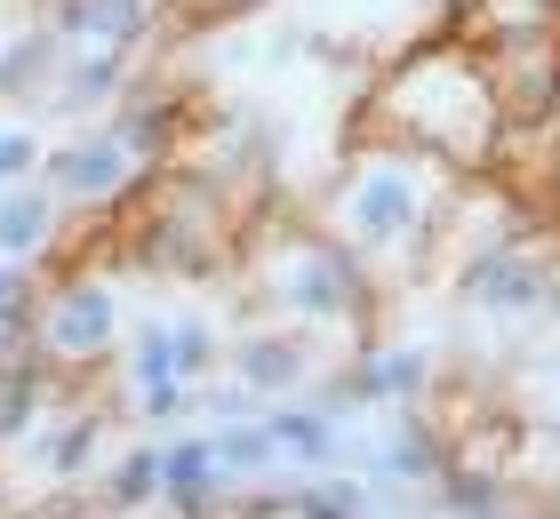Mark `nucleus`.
<instances>
[{"instance_id": "f257e3e1", "label": "nucleus", "mask_w": 560, "mask_h": 519, "mask_svg": "<svg viewBox=\"0 0 560 519\" xmlns=\"http://www.w3.org/2000/svg\"><path fill=\"white\" fill-rule=\"evenodd\" d=\"M385 120L400 128L409 144H424L432 161L448 168H480L497 152V128H504V104L489 89V64L456 57V48H424L385 81Z\"/></svg>"}, {"instance_id": "f03ea898", "label": "nucleus", "mask_w": 560, "mask_h": 519, "mask_svg": "<svg viewBox=\"0 0 560 519\" xmlns=\"http://www.w3.org/2000/svg\"><path fill=\"white\" fill-rule=\"evenodd\" d=\"M432 152H369L361 168L345 176V200H337V224H345V248H393V240H417L424 216H432Z\"/></svg>"}, {"instance_id": "7ed1b4c3", "label": "nucleus", "mask_w": 560, "mask_h": 519, "mask_svg": "<svg viewBox=\"0 0 560 519\" xmlns=\"http://www.w3.org/2000/svg\"><path fill=\"white\" fill-rule=\"evenodd\" d=\"M265 288L272 304L304 328H345L369 320V264L345 240H289L280 256H265Z\"/></svg>"}, {"instance_id": "20e7f679", "label": "nucleus", "mask_w": 560, "mask_h": 519, "mask_svg": "<svg viewBox=\"0 0 560 519\" xmlns=\"http://www.w3.org/2000/svg\"><path fill=\"white\" fill-rule=\"evenodd\" d=\"M465 304L472 311H489V320H528V311H545L560 296V264H545L537 248H513V240H497V248H472L465 256Z\"/></svg>"}, {"instance_id": "39448f33", "label": "nucleus", "mask_w": 560, "mask_h": 519, "mask_svg": "<svg viewBox=\"0 0 560 519\" xmlns=\"http://www.w3.org/2000/svg\"><path fill=\"white\" fill-rule=\"evenodd\" d=\"M113 328H120V311H113L105 280H72V288H57L40 304V344L57 359H105L113 352Z\"/></svg>"}, {"instance_id": "423d86ee", "label": "nucleus", "mask_w": 560, "mask_h": 519, "mask_svg": "<svg viewBox=\"0 0 560 519\" xmlns=\"http://www.w3.org/2000/svg\"><path fill=\"white\" fill-rule=\"evenodd\" d=\"M137 168H144L137 152L120 144L113 128H96V137L65 144L57 161H48V185H57V192H72V200H96V208H105V200H120V192H129V176H137Z\"/></svg>"}, {"instance_id": "0eeeda50", "label": "nucleus", "mask_w": 560, "mask_h": 519, "mask_svg": "<svg viewBox=\"0 0 560 519\" xmlns=\"http://www.w3.org/2000/svg\"><path fill=\"white\" fill-rule=\"evenodd\" d=\"M217 359V328L209 320H144L137 335V384H192Z\"/></svg>"}, {"instance_id": "6e6552de", "label": "nucleus", "mask_w": 560, "mask_h": 519, "mask_svg": "<svg viewBox=\"0 0 560 519\" xmlns=\"http://www.w3.org/2000/svg\"><path fill=\"white\" fill-rule=\"evenodd\" d=\"M432 384V359L417 352V344H393V352H361L345 368V392H337V408H376V400H417Z\"/></svg>"}, {"instance_id": "1a4fd4ad", "label": "nucleus", "mask_w": 560, "mask_h": 519, "mask_svg": "<svg viewBox=\"0 0 560 519\" xmlns=\"http://www.w3.org/2000/svg\"><path fill=\"white\" fill-rule=\"evenodd\" d=\"M304 368H313V352H304L296 328H248L233 344V376L241 392H296Z\"/></svg>"}, {"instance_id": "9d476101", "label": "nucleus", "mask_w": 560, "mask_h": 519, "mask_svg": "<svg viewBox=\"0 0 560 519\" xmlns=\"http://www.w3.org/2000/svg\"><path fill=\"white\" fill-rule=\"evenodd\" d=\"M217 487H224V472H217V448H209V439H168V448H161V504H168V511L200 519V511L217 504Z\"/></svg>"}, {"instance_id": "9b49d317", "label": "nucleus", "mask_w": 560, "mask_h": 519, "mask_svg": "<svg viewBox=\"0 0 560 519\" xmlns=\"http://www.w3.org/2000/svg\"><path fill=\"white\" fill-rule=\"evenodd\" d=\"M152 24V0H57V33H81L96 48H129Z\"/></svg>"}, {"instance_id": "f8f14e48", "label": "nucleus", "mask_w": 560, "mask_h": 519, "mask_svg": "<svg viewBox=\"0 0 560 519\" xmlns=\"http://www.w3.org/2000/svg\"><path fill=\"white\" fill-rule=\"evenodd\" d=\"M265 432H272L280 463H328V456L345 448L337 408H272V415H265Z\"/></svg>"}, {"instance_id": "ddd939ff", "label": "nucleus", "mask_w": 560, "mask_h": 519, "mask_svg": "<svg viewBox=\"0 0 560 519\" xmlns=\"http://www.w3.org/2000/svg\"><path fill=\"white\" fill-rule=\"evenodd\" d=\"M280 511L289 519H369V487L361 480H296Z\"/></svg>"}, {"instance_id": "4468645a", "label": "nucleus", "mask_w": 560, "mask_h": 519, "mask_svg": "<svg viewBox=\"0 0 560 519\" xmlns=\"http://www.w3.org/2000/svg\"><path fill=\"white\" fill-rule=\"evenodd\" d=\"M48 224H57L48 192H0V256H9V264L48 240Z\"/></svg>"}, {"instance_id": "2eb2a0df", "label": "nucleus", "mask_w": 560, "mask_h": 519, "mask_svg": "<svg viewBox=\"0 0 560 519\" xmlns=\"http://www.w3.org/2000/svg\"><path fill=\"white\" fill-rule=\"evenodd\" d=\"M113 137L137 152V161H161V152L176 144V104L168 96H144V104H129V113H113Z\"/></svg>"}, {"instance_id": "dca6fc26", "label": "nucleus", "mask_w": 560, "mask_h": 519, "mask_svg": "<svg viewBox=\"0 0 560 519\" xmlns=\"http://www.w3.org/2000/svg\"><path fill=\"white\" fill-rule=\"evenodd\" d=\"M376 472H385V480H441L448 463H441V439H432V432L400 424L385 448H376Z\"/></svg>"}, {"instance_id": "f3484780", "label": "nucleus", "mask_w": 560, "mask_h": 519, "mask_svg": "<svg viewBox=\"0 0 560 519\" xmlns=\"http://www.w3.org/2000/svg\"><path fill=\"white\" fill-rule=\"evenodd\" d=\"M209 448H217V472H224V480H257V472H272V463H280V448H272L265 424H233V432H217Z\"/></svg>"}, {"instance_id": "a211bd4d", "label": "nucleus", "mask_w": 560, "mask_h": 519, "mask_svg": "<svg viewBox=\"0 0 560 519\" xmlns=\"http://www.w3.org/2000/svg\"><path fill=\"white\" fill-rule=\"evenodd\" d=\"M40 415V368L33 359H0V439H16Z\"/></svg>"}, {"instance_id": "6ab92c4d", "label": "nucleus", "mask_w": 560, "mask_h": 519, "mask_svg": "<svg viewBox=\"0 0 560 519\" xmlns=\"http://www.w3.org/2000/svg\"><path fill=\"white\" fill-rule=\"evenodd\" d=\"M152 496H161V448L120 456V472H113V487H105V504H113V511H137V504H152Z\"/></svg>"}, {"instance_id": "aec40b11", "label": "nucleus", "mask_w": 560, "mask_h": 519, "mask_svg": "<svg viewBox=\"0 0 560 519\" xmlns=\"http://www.w3.org/2000/svg\"><path fill=\"white\" fill-rule=\"evenodd\" d=\"M441 504L456 511V519H497V480L489 472H441Z\"/></svg>"}, {"instance_id": "412c9836", "label": "nucleus", "mask_w": 560, "mask_h": 519, "mask_svg": "<svg viewBox=\"0 0 560 519\" xmlns=\"http://www.w3.org/2000/svg\"><path fill=\"white\" fill-rule=\"evenodd\" d=\"M120 81H129L120 48H96V57H81V72L65 81V96H72V104H96V96H120Z\"/></svg>"}, {"instance_id": "4be33fe9", "label": "nucleus", "mask_w": 560, "mask_h": 519, "mask_svg": "<svg viewBox=\"0 0 560 519\" xmlns=\"http://www.w3.org/2000/svg\"><path fill=\"white\" fill-rule=\"evenodd\" d=\"M96 439H105V415H81L72 432H57V439H48V463H57V472H81Z\"/></svg>"}, {"instance_id": "5701e85b", "label": "nucleus", "mask_w": 560, "mask_h": 519, "mask_svg": "<svg viewBox=\"0 0 560 519\" xmlns=\"http://www.w3.org/2000/svg\"><path fill=\"white\" fill-rule=\"evenodd\" d=\"M40 64H48V40H40V33H33V40H16V48H0V96L24 89Z\"/></svg>"}, {"instance_id": "b1692460", "label": "nucleus", "mask_w": 560, "mask_h": 519, "mask_svg": "<svg viewBox=\"0 0 560 519\" xmlns=\"http://www.w3.org/2000/svg\"><path fill=\"white\" fill-rule=\"evenodd\" d=\"M24 168H40V137L33 128H0V185L24 176Z\"/></svg>"}, {"instance_id": "393cba45", "label": "nucleus", "mask_w": 560, "mask_h": 519, "mask_svg": "<svg viewBox=\"0 0 560 519\" xmlns=\"http://www.w3.org/2000/svg\"><path fill=\"white\" fill-rule=\"evenodd\" d=\"M0 328H33L24 320V272L9 264V256H0Z\"/></svg>"}]
</instances>
